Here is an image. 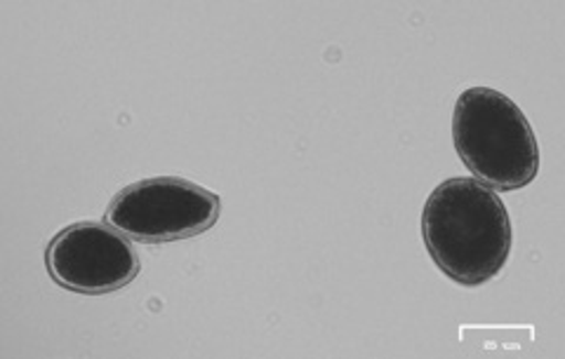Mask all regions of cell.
I'll list each match as a JSON object with an SVG mask.
<instances>
[{
  "instance_id": "6da1fadb",
  "label": "cell",
  "mask_w": 565,
  "mask_h": 359,
  "mask_svg": "<svg viewBox=\"0 0 565 359\" xmlns=\"http://www.w3.org/2000/svg\"><path fill=\"white\" fill-rule=\"evenodd\" d=\"M422 238L440 271L459 284L476 286L504 268L511 219L498 191L473 176H452L427 197Z\"/></svg>"
},
{
  "instance_id": "3957f363",
  "label": "cell",
  "mask_w": 565,
  "mask_h": 359,
  "mask_svg": "<svg viewBox=\"0 0 565 359\" xmlns=\"http://www.w3.org/2000/svg\"><path fill=\"white\" fill-rule=\"evenodd\" d=\"M220 219V197L186 178L156 176L114 195L106 221L137 242L196 238Z\"/></svg>"
},
{
  "instance_id": "277c9868",
  "label": "cell",
  "mask_w": 565,
  "mask_h": 359,
  "mask_svg": "<svg viewBox=\"0 0 565 359\" xmlns=\"http://www.w3.org/2000/svg\"><path fill=\"white\" fill-rule=\"evenodd\" d=\"M57 284L78 294H109L132 282L139 257L130 240L109 224L83 221L57 232L45 251Z\"/></svg>"
},
{
  "instance_id": "7a4b0ae2",
  "label": "cell",
  "mask_w": 565,
  "mask_h": 359,
  "mask_svg": "<svg viewBox=\"0 0 565 359\" xmlns=\"http://www.w3.org/2000/svg\"><path fill=\"white\" fill-rule=\"evenodd\" d=\"M452 141L467 170L492 191H519L537 176L540 146L514 99L469 87L452 111Z\"/></svg>"
}]
</instances>
